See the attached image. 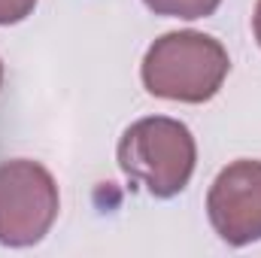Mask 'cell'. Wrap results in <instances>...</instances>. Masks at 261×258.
Instances as JSON below:
<instances>
[{
	"label": "cell",
	"mask_w": 261,
	"mask_h": 258,
	"mask_svg": "<svg viewBox=\"0 0 261 258\" xmlns=\"http://www.w3.org/2000/svg\"><path fill=\"white\" fill-rule=\"evenodd\" d=\"M58 210V183L40 161H0V246H37L52 231Z\"/></svg>",
	"instance_id": "cell-3"
},
{
	"label": "cell",
	"mask_w": 261,
	"mask_h": 258,
	"mask_svg": "<svg viewBox=\"0 0 261 258\" xmlns=\"http://www.w3.org/2000/svg\"><path fill=\"white\" fill-rule=\"evenodd\" d=\"M0 88H3V61H0Z\"/></svg>",
	"instance_id": "cell-8"
},
{
	"label": "cell",
	"mask_w": 261,
	"mask_h": 258,
	"mask_svg": "<svg viewBox=\"0 0 261 258\" xmlns=\"http://www.w3.org/2000/svg\"><path fill=\"white\" fill-rule=\"evenodd\" d=\"M197 143L186 122L170 116L137 119L119 140V167L152 197H176L192 183Z\"/></svg>",
	"instance_id": "cell-2"
},
{
	"label": "cell",
	"mask_w": 261,
	"mask_h": 258,
	"mask_svg": "<svg viewBox=\"0 0 261 258\" xmlns=\"http://www.w3.org/2000/svg\"><path fill=\"white\" fill-rule=\"evenodd\" d=\"M231 73L228 49L200 31H170L158 37L140 64L143 88L152 97L176 104L213 100Z\"/></svg>",
	"instance_id": "cell-1"
},
{
	"label": "cell",
	"mask_w": 261,
	"mask_h": 258,
	"mask_svg": "<svg viewBox=\"0 0 261 258\" xmlns=\"http://www.w3.org/2000/svg\"><path fill=\"white\" fill-rule=\"evenodd\" d=\"M37 9V0H0V28L24 21Z\"/></svg>",
	"instance_id": "cell-6"
},
{
	"label": "cell",
	"mask_w": 261,
	"mask_h": 258,
	"mask_svg": "<svg viewBox=\"0 0 261 258\" xmlns=\"http://www.w3.org/2000/svg\"><path fill=\"white\" fill-rule=\"evenodd\" d=\"M155 15H167V18H186V21H195V18H206L213 15L222 0H143Z\"/></svg>",
	"instance_id": "cell-5"
},
{
	"label": "cell",
	"mask_w": 261,
	"mask_h": 258,
	"mask_svg": "<svg viewBox=\"0 0 261 258\" xmlns=\"http://www.w3.org/2000/svg\"><path fill=\"white\" fill-rule=\"evenodd\" d=\"M206 216L219 240L249 246L261 240V161L240 158L219 170L206 192Z\"/></svg>",
	"instance_id": "cell-4"
},
{
	"label": "cell",
	"mask_w": 261,
	"mask_h": 258,
	"mask_svg": "<svg viewBox=\"0 0 261 258\" xmlns=\"http://www.w3.org/2000/svg\"><path fill=\"white\" fill-rule=\"evenodd\" d=\"M252 31H255V40L261 46V0L255 3V12H252Z\"/></svg>",
	"instance_id": "cell-7"
}]
</instances>
